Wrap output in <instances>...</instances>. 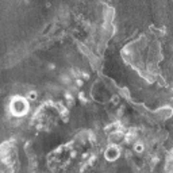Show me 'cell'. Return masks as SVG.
Returning <instances> with one entry per match:
<instances>
[{"label":"cell","instance_id":"obj_3","mask_svg":"<svg viewBox=\"0 0 173 173\" xmlns=\"http://www.w3.org/2000/svg\"><path fill=\"white\" fill-rule=\"evenodd\" d=\"M27 97L30 99V100H35V99H37V93H35V92H28Z\"/></svg>","mask_w":173,"mask_h":173},{"label":"cell","instance_id":"obj_2","mask_svg":"<svg viewBox=\"0 0 173 173\" xmlns=\"http://www.w3.org/2000/svg\"><path fill=\"white\" fill-rule=\"evenodd\" d=\"M119 148L118 146H110L107 149V152H106V158H107L108 161H115L118 157H119Z\"/></svg>","mask_w":173,"mask_h":173},{"label":"cell","instance_id":"obj_1","mask_svg":"<svg viewBox=\"0 0 173 173\" xmlns=\"http://www.w3.org/2000/svg\"><path fill=\"white\" fill-rule=\"evenodd\" d=\"M10 108H11V114L12 115H16V116H22L27 112L28 110V104L26 102L24 97H20V96H16L11 100V104H10Z\"/></svg>","mask_w":173,"mask_h":173}]
</instances>
